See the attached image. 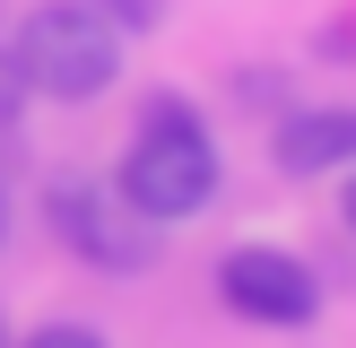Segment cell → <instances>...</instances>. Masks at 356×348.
<instances>
[{
    "instance_id": "8992f818",
    "label": "cell",
    "mask_w": 356,
    "mask_h": 348,
    "mask_svg": "<svg viewBox=\"0 0 356 348\" xmlns=\"http://www.w3.org/2000/svg\"><path fill=\"white\" fill-rule=\"evenodd\" d=\"M87 9H96V17H104V26H113V35H122V44H131V35H148V26H156V17H165V0H87Z\"/></svg>"
},
{
    "instance_id": "277c9868",
    "label": "cell",
    "mask_w": 356,
    "mask_h": 348,
    "mask_svg": "<svg viewBox=\"0 0 356 348\" xmlns=\"http://www.w3.org/2000/svg\"><path fill=\"white\" fill-rule=\"evenodd\" d=\"M218 305L243 313V322H261V331H305L322 313V278L296 253H278V244H235L218 261Z\"/></svg>"
},
{
    "instance_id": "9c48e42d",
    "label": "cell",
    "mask_w": 356,
    "mask_h": 348,
    "mask_svg": "<svg viewBox=\"0 0 356 348\" xmlns=\"http://www.w3.org/2000/svg\"><path fill=\"white\" fill-rule=\"evenodd\" d=\"M339 218H348V235H356V166H348V191H339Z\"/></svg>"
},
{
    "instance_id": "8fae6325",
    "label": "cell",
    "mask_w": 356,
    "mask_h": 348,
    "mask_svg": "<svg viewBox=\"0 0 356 348\" xmlns=\"http://www.w3.org/2000/svg\"><path fill=\"white\" fill-rule=\"evenodd\" d=\"M0 348H9V322H0Z\"/></svg>"
},
{
    "instance_id": "7a4b0ae2",
    "label": "cell",
    "mask_w": 356,
    "mask_h": 348,
    "mask_svg": "<svg viewBox=\"0 0 356 348\" xmlns=\"http://www.w3.org/2000/svg\"><path fill=\"white\" fill-rule=\"evenodd\" d=\"M17 70H26V96H52V104H87L122 79V35L104 26L87 0H35L9 35Z\"/></svg>"
},
{
    "instance_id": "30bf717a",
    "label": "cell",
    "mask_w": 356,
    "mask_h": 348,
    "mask_svg": "<svg viewBox=\"0 0 356 348\" xmlns=\"http://www.w3.org/2000/svg\"><path fill=\"white\" fill-rule=\"evenodd\" d=\"M0 235H9V191H0Z\"/></svg>"
},
{
    "instance_id": "ba28073f",
    "label": "cell",
    "mask_w": 356,
    "mask_h": 348,
    "mask_svg": "<svg viewBox=\"0 0 356 348\" xmlns=\"http://www.w3.org/2000/svg\"><path fill=\"white\" fill-rule=\"evenodd\" d=\"M17 113H26V70H17V52L0 44V131H9Z\"/></svg>"
},
{
    "instance_id": "52a82bcc",
    "label": "cell",
    "mask_w": 356,
    "mask_h": 348,
    "mask_svg": "<svg viewBox=\"0 0 356 348\" xmlns=\"http://www.w3.org/2000/svg\"><path fill=\"white\" fill-rule=\"evenodd\" d=\"M9 348H104V331H87V322H44V331H26V340H9Z\"/></svg>"
},
{
    "instance_id": "5b68a950",
    "label": "cell",
    "mask_w": 356,
    "mask_h": 348,
    "mask_svg": "<svg viewBox=\"0 0 356 348\" xmlns=\"http://www.w3.org/2000/svg\"><path fill=\"white\" fill-rule=\"evenodd\" d=\"M270 157H278V174H296V183L356 166V104H296V113H278Z\"/></svg>"
},
{
    "instance_id": "3957f363",
    "label": "cell",
    "mask_w": 356,
    "mask_h": 348,
    "mask_svg": "<svg viewBox=\"0 0 356 348\" xmlns=\"http://www.w3.org/2000/svg\"><path fill=\"white\" fill-rule=\"evenodd\" d=\"M44 218H52V235H61L79 261H96V270H148L156 261V218H139V209L122 200L113 183H96V174L52 183Z\"/></svg>"
},
{
    "instance_id": "6da1fadb",
    "label": "cell",
    "mask_w": 356,
    "mask_h": 348,
    "mask_svg": "<svg viewBox=\"0 0 356 348\" xmlns=\"http://www.w3.org/2000/svg\"><path fill=\"white\" fill-rule=\"evenodd\" d=\"M113 191L139 218H156V226H183V218H200V209L218 200V139L191 113V96L156 87V96L139 104V131H131V148H122V166H113Z\"/></svg>"
}]
</instances>
